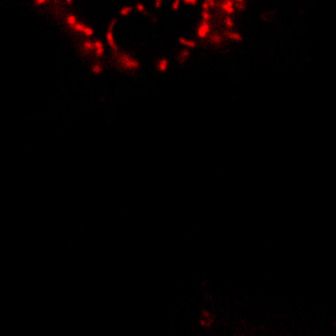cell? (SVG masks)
Returning a JSON list of instances; mask_svg holds the SVG:
<instances>
[{
	"instance_id": "cell-1",
	"label": "cell",
	"mask_w": 336,
	"mask_h": 336,
	"mask_svg": "<svg viewBox=\"0 0 336 336\" xmlns=\"http://www.w3.org/2000/svg\"><path fill=\"white\" fill-rule=\"evenodd\" d=\"M116 60H117L118 66L122 67L124 70H129V71H134L139 68V62L134 58L126 55V54H118L116 55Z\"/></svg>"
},
{
	"instance_id": "cell-2",
	"label": "cell",
	"mask_w": 336,
	"mask_h": 336,
	"mask_svg": "<svg viewBox=\"0 0 336 336\" xmlns=\"http://www.w3.org/2000/svg\"><path fill=\"white\" fill-rule=\"evenodd\" d=\"M105 38H106L108 45L110 46L112 51H113V54H114V57L118 55L120 53H118V48H117V45H116V39H114V34H113V28H109V26H108V30H106V33H105Z\"/></svg>"
},
{
	"instance_id": "cell-3",
	"label": "cell",
	"mask_w": 336,
	"mask_h": 336,
	"mask_svg": "<svg viewBox=\"0 0 336 336\" xmlns=\"http://www.w3.org/2000/svg\"><path fill=\"white\" fill-rule=\"evenodd\" d=\"M209 32H210V24H209V23H202L200 26L197 28V37L201 38V39L206 38L208 34H209Z\"/></svg>"
},
{
	"instance_id": "cell-4",
	"label": "cell",
	"mask_w": 336,
	"mask_h": 336,
	"mask_svg": "<svg viewBox=\"0 0 336 336\" xmlns=\"http://www.w3.org/2000/svg\"><path fill=\"white\" fill-rule=\"evenodd\" d=\"M83 50L85 51V54H91L92 51H95V43L91 39H84L83 41Z\"/></svg>"
},
{
	"instance_id": "cell-5",
	"label": "cell",
	"mask_w": 336,
	"mask_h": 336,
	"mask_svg": "<svg viewBox=\"0 0 336 336\" xmlns=\"http://www.w3.org/2000/svg\"><path fill=\"white\" fill-rule=\"evenodd\" d=\"M167 70H168V60L165 59V58H160V59L158 60V71L162 72V74H164Z\"/></svg>"
},
{
	"instance_id": "cell-6",
	"label": "cell",
	"mask_w": 336,
	"mask_h": 336,
	"mask_svg": "<svg viewBox=\"0 0 336 336\" xmlns=\"http://www.w3.org/2000/svg\"><path fill=\"white\" fill-rule=\"evenodd\" d=\"M93 43H95V54H96V57H103L104 55V45L99 41V39L93 41Z\"/></svg>"
},
{
	"instance_id": "cell-7",
	"label": "cell",
	"mask_w": 336,
	"mask_h": 336,
	"mask_svg": "<svg viewBox=\"0 0 336 336\" xmlns=\"http://www.w3.org/2000/svg\"><path fill=\"white\" fill-rule=\"evenodd\" d=\"M179 42L181 43L183 46H185V48H188V49H193V48H196V42L190 41V39H186V38H184V37H180V38H179Z\"/></svg>"
},
{
	"instance_id": "cell-8",
	"label": "cell",
	"mask_w": 336,
	"mask_h": 336,
	"mask_svg": "<svg viewBox=\"0 0 336 336\" xmlns=\"http://www.w3.org/2000/svg\"><path fill=\"white\" fill-rule=\"evenodd\" d=\"M189 55H190L189 50H186V49L181 50V51H180V54H179V62H180V63H184V62H185V60L188 59V58H189Z\"/></svg>"
},
{
	"instance_id": "cell-9",
	"label": "cell",
	"mask_w": 336,
	"mask_h": 336,
	"mask_svg": "<svg viewBox=\"0 0 336 336\" xmlns=\"http://www.w3.org/2000/svg\"><path fill=\"white\" fill-rule=\"evenodd\" d=\"M66 23H67V25L68 26H70L71 29L75 26V24L78 23V20H76V17L74 16V14H68V16L66 17Z\"/></svg>"
},
{
	"instance_id": "cell-10",
	"label": "cell",
	"mask_w": 336,
	"mask_h": 336,
	"mask_svg": "<svg viewBox=\"0 0 336 336\" xmlns=\"http://www.w3.org/2000/svg\"><path fill=\"white\" fill-rule=\"evenodd\" d=\"M101 72H103V66H101L100 63H95L92 66V74L93 75H100Z\"/></svg>"
},
{
	"instance_id": "cell-11",
	"label": "cell",
	"mask_w": 336,
	"mask_h": 336,
	"mask_svg": "<svg viewBox=\"0 0 336 336\" xmlns=\"http://www.w3.org/2000/svg\"><path fill=\"white\" fill-rule=\"evenodd\" d=\"M82 33L85 35V37H92L93 35V29L92 28H89V26H83V30H82Z\"/></svg>"
},
{
	"instance_id": "cell-12",
	"label": "cell",
	"mask_w": 336,
	"mask_h": 336,
	"mask_svg": "<svg viewBox=\"0 0 336 336\" xmlns=\"http://www.w3.org/2000/svg\"><path fill=\"white\" fill-rule=\"evenodd\" d=\"M131 13V7H122L120 9V14L121 16H128V14Z\"/></svg>"
},
{
	"instance_id": "cell-13",
	"label": "cell",
	"mask_w": 336,
	"mask_h": 336,
	"mask_svg": "<svg viewBox=\"0 0 336 336\" xmlns=\"http://www.w3.org/2000/svg\"><path fill=\"white\" fill-rule=\"evenodd\" d=\"M135 9L138 11V12H140V13H143V12H146V7H144L142 3H137V5H135Z\"/></svg>"
},
{
	"instance_id": "cell-14",
	"label": "cell",
	"mask_w": 336,
	"mask_h": 336,
	"mask_svg": "<svg viewBox=\"0 0 336 336\" xmlns=\"http://www.w3.org/2000/svg\"><path fill=\"white\" fill-rule=\"evenodd\" d=\"M180 7V2H172V11H177Z\"/></svg>"
},
{
	"instance_id": "cell-15",
	"label": "cell",
	"mask_w": 336,
	"mask_h": 336,
	"mask_svg": "<svg viewBox=\"0 0 336 336\" xmlns=\"http://www.w3.org/2000/svg\"><path fill=\"white\" fill-rule=\"evenodd\" d=\"M49 0H34V4L35 5H43L45 3H48Z\"/></svg>"
},
{
	"instance_id": "cell-16",
	"label": "cell",
	"mask_w": 336,
	"mask_h": 336,
	"mask_svg": "<svg viewBox=\"0 0 336 336\" xmlns=\"http://www.w3.org/2000/svg\"><path fill=\"white\" fill-rule=\"evenodd\" d=\"M184 3L188 4V5H196L197 2H194V0H184Z\"/></svg>"
},
{
	"instance_id": "cell-17",
	"label": "cell",
	"mask_w": 336,
	"mask_h": 336,
	"mask_svg": "<svg viewBox=\"0 0 336 336\" xmlns=\"http://www.w3.org/2000/svg\"><path fill=\"white\" fill-rule=\"evenodd\" d=\"M117 24V19H112L109 21V28H114V25Z\"/></svg>"
},
{
	"instance_id": "cell-18",
	"label": "cell",
	"mask_w": 336,
	"mask_h": 336,
	"mask_svg": "<svg viewBox=\"0 0 336 336\" xmlns=\"http://www.w3.org/2000/svg\"><path fill=\"white\" fill-rule=\"evenodd\" d=\"M160 4H162V0H155V7L159 9L160 8Z\"/></svg>"
},
{
	"instance_id": "cell-19",
	"label": "cell",
	"mask_w": 336,
	"mask_h": 336,
	"mask_svg": "<svg viewBox=\"0 0 336 336\" xmlns=\"http://www.w3.org/2000/svg\"><path fill=\"white\" fill-rule=\"evenodd\" d=\"M64 2H66L68 5H71V4H72V0H64Z\"/></svg>"
},
{
	"instance_id": "cell-20",
	"label": "cell",
	"mask_w": 336,
	"mask_h": 336,
	"mask_svg": "<svg viewBox=\"0 0 336 336\" xmlns=\"http://www.w3.org/2000/svg\"><path fill=\"white\" fill-rule=\"evenodd\" d=\"M173 2H180V0H173Z\"/></svg>"
}]
</instances>
